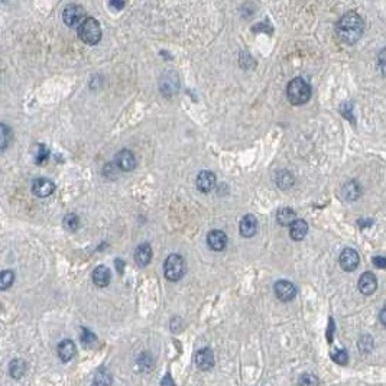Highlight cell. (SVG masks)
Segmentation results:
<instances>
[{
	"label": "cell",
	"instance_id": "obj_1",
	"mask_svg": "<svg viewBox=\"0 0 386 386\" xmlns=\"http://www.w3.org/2000/svg\"><path fill=\"white\" fill-rule=\"evenodd\" d=\"M363 29H365V23L362 16L356 12H349L339 19L336 25V34L344 44L353 45L362 38Z\"/></svg>",
	"mask_w": 386,
	"mask_h": 386
},
{
	"label": "cell",
	"instance_id": "obj_2",
	"mask_svg": "<svg viewBox=\"0 0 386 386\" xmlns=\"http://www.w3.org/2000/svg\"><path fill=\"white\" fill-rule=\"evenodd\" d=\"M287 96L289 103H292L294 106L306 104L307 101L311 99V87L306 80L294 78L288 84Z\"/></svg>",
	"mask_w": 386,
	"mask_h": 386
},
{
	"label": "cell",
	"instance_id": "obj_3",
	"mask_svg": "<svg viewBox=\"0 0 386 386\" xmlns=\"http://www.w3.org/2000/svg\"><path fill=\"white\" fill-rule=\"evenodd\" d=\"M78 36L82 42L89 45L99 44L101 39V27H100L99 20L94 18H86V20L78 27Z\"/></svg>",
	"mask_w": 386,
	"mask_h": 386
},
{
	"label": "cell",
	"instance_id": "obj_4",
	"mask_svg": "<svg viewBox=\"0 0 386 386\" xmlns=\"http://www.w3.org/2000/svg\"><path fill=\"white\" fill-rule=\"evenodd\" d=\"M163 272L168 281H180L185 273V261L181 255H170L163 263Z\"/></svg>",
	"mask_w": 386,
	"mask_h": 386
},
{
	"label": "cell",
	"instance_id": "obj_5",
	"mask_svg": "<svg viewBox=\"0 0 386 386\" xmlns=\"http://www.w3.org/2000/svg\"><path fill=\"white\" fill-rule=\"evenodd\" d=\"M84 15H86V12H84V9L81 8L80 5H68V6L64 9L63 13L64 23L70 27H80L81 23L86 20V19H84Z\"/></svg>",
	"mask_w": 386,
	"mask_h": 386
},
{
	"label": "cell",
	"instance_id": "obj_6",
	"mask_svg": "<svg viewBox=\"0 0 386 386\" xmlns=\"http://www.w3.org/2000/svg\"><path fill=\"white\" fill-rule=\"evenodd\" d=\"M339 262H340L341 269L346 270V272H351V270H354L359 266V253H357V251L351 249V247H346V249L340 253Z\"/></svg>",
	"mask_w": 386,
	"mask_h": 386
},
{
	"label": "cell",
	"instance_id": "obj_7",
	"mask_svg": "<svg viewBox=\"0 0 386 386\" xmlns=\"http://www.w3.org/2000/svg\"><path fill=\"white\" fill-rule=\"evenodd\" d=\"M273 289H275V295L278 299L284 301V302H288L291 299H294L296 295V288L292 282L289 281H278L275 285H273Z\"/></svg>",
	"mask_w": 386,
	"mask_h": 386
},
{
	"label": "cell",
	"instance_id": "obj_8",
	"mask_svg": "<svg viewBox=\"0 0 386 386\" xmlns=\"http://www.w3.org/2000/svg\"><path fill=\"white\" fill-rule=\"evenodd\" d=\"M196 185L201 192H210L216 185V175L211 171H201L197 175Z\"/></svg>",
	"mask_w": 386,
	"mask_h": 386
},
{
	"label": "cell",
	"instance_id": "obj_9",
	"mask_svg": "<svg viewBox=\"0 0 386 386\" xmlns=\"http://www.w3.org/2000/svg\"><path fill=\"white\" fill-rule=\"evenodd\" d=\"M116 163L117 167L125 172H129V171H133L136 167V158L133 153L127 149H122L120 152L116 155Z\"/></svg>",
	"mask_w": 386,
	"mask_h": 386
},
{
	"label": "cell",
	"instance_id": "obj_10",
	"mask_svg": "<svg viewBox=\"0 0 386 386\" xmlns=\"http://www.w3.org/2000/svg\"><path fill=\"white\" fill-rule=\"evenodd\" d=\"M196 365L201 370H210L214 366V353L211 351V349L204 347L200 349L196 354Z\"/></svg>",
	"mask_w": 386,
	"mask_h": 386
},
{
	"label": "cell",
	"instance_id": "obj_11",
	"mask_svg": "<svg viewBox=\"0 0 386 386\" xmlns=\"http://www.w3.org/2000/svg\"><path fill=\"white\" fill-rule=\"evenodd\" d=\"M207 243L213 251L222 252L227 246V236L222 230H211L207 234Z\"/></svg>",
	"mask_w": 386,
	"mask_h": 386
},
{
	"label": "cell",
	"instance_id": "obj_12",
	"mask_svg": "<svg viewBox=\"0 0 386 386\" xmlns=\"http://www.w3.org/2000/svg\"><path fill=\"white\" fill-rule=\"evenodd\" d=\"M32 191L35 194L36 197L39 198H45L49 197L52 192L55 191V184L51 180H46V178H39L34 182V187H32Z\"/></svg>",
	"mask_w": 386,
	"mask_h": 386
},
{
	"label": "cell",
	"instance_id": "obj_13",
	"mask_svg": "<svg viewBox=\"0 0 386 386\" xmlns=\"http://www.w3.org/2000/svg\"><path fill=\"white\" fill-rule=\"evenodd\" d=\"M377 279L372 272H365L359 279V289L362 294L370 295L376 291Z\"/></svg>",
	"mask_w": 386,
	"mask_h": 386
},
{
	"label": "cell",
	"instance_id": "obj_14",
	"mask_svg": "<svg viewBox=\"0 0 386 386\" xmlns=\"http://www.w3.org/2000/svg\"><path fill=\"white\" fill-rule=\"evenodd\" d=\"M239 230H240V234L243 237H252L255 236L256 232H258V218L252 214H247L244 216L240 220V225H239Z\"/></svg>",
	"mask_w": 386,
	"mask_h": 386
},
{
	"label": "cell",
	"instance_id": "obj_15",
	"mask_svg": "<svg viewBox=\"0 0 386 386\" xmlns=\"http://www.w3.org/2000/svg\"><path fill=\"white\" fill-rule=\"evenodd\" d=\"M152 259V247L148 243H142L136 247L135 262L139 266H146Z\"/></svg>",
	"mask_w": 386,
	"mask_h": 386
},
{
	"label": "cell",
	"instance_id": "obj_16",
	"mask_svg": "<svg viewBox=\"0 0 386 386\" xmlns=\"http://www.w3.org/2000/svg\"><path fill=\"white\" fill-rule=\"evenodd\" d=\"M362 194V188L356 181H349L343 185L341 188V197L344 198L346 201H354L357 200Z\"/></svg>",
	"mask_w": 386,
	"mask_h": 386
},
{
	"label": "cell",
	"instance_id": "obj_17",
	"mask_svg": "<svg viewBox=\"0 0 386 386\" xmlns=\"http://www.w3.org/2000/svg\"><path fill=\"white\" fill-rule=\"evenodd\" d=\"M75 353H77V347H75L74 341L64 340L60 343V346H58V356H60V359L63 360L64 363L70 362L75 356Z\"/></svg>",
	"mask_w": 386,
	"mask_h": 386
},
{
	"label": "cell",
	"instance_id": "obj_18",
	"mask_svg": "<svg viewBox=\"0 0 386 386\" xmlns=\"http://www.w3.org/2000/svg\"><path fill=\"white\" fill-rule=\"evenodd\" d=\"M110 278H112V275H110V270H108L107 266H103V265L97 266L93 272V282L99 288L107 287L110 284Z\"/></svg>",
	"mask_w": 386,
	"mask_h": 386
},
{
	"label": "cell",
	"instance_id": "obj_19",
	"mask_svg": "<svg viewBox=\"0 0 386 386\" xmlns=\"http://www.w3.org/2000/svg\"><path fill=\"white\" fill-rule=\"evenodd\" d=\"M307 232H308V225H307L306 220H301V218H296L294 222V225L291 226V230H289V234L294 240H302L307 236Z\"/></svg>",
	"mask_w": 386,
	"mask_h": 386
},
{
	"label": "cell",
	"instance_id": "obj_20",
	"mask_svg": "<svg viewBox=\"0 0 386 386\" xmlns=\"http://www.w3.org/2000/svg\"><path fill=\"white\" fill-rule=\"evenodd\" d=\"M277 220L281 226H292L296 220L295 211L289 207H284L277 213Z\"/></svg>",
	"mask_w": 386,
	"mask_h": 386
},
{
	"label": "cell",
	"instance_id": "obj_21",
	"mask_svg": "<svg viewBox=\"0 0 386 386\" xmlns=\"http://www.w3.org/2000/svg\"><path fill=\"white\" fill-rule=\"evenodd\" d=\"M9 373L10 376L15 377V379H20V377L23 376L26 373V363H25V360H12L9 365Z\"/></svg>",
	"mask_w": 386,
	"mask_h": 386
},
{
	"label": "cell",
	"instance_id": "obj_22",
	"mask_svg": "<svg viewBox=\"0 0 386 386\" xmlns=\"http://www.w3.org/2000/svg\"><path fill=\"white\" fill-rule=\"evenodd\" d=\"M275 181H277V185H278L279 188L288 189L294 185V181L295 180H294V175L291 172L279 171L278 174H277V177H275Z\"/></svg>",
	"mask_w": 386,
	"mask_h": 386
},
{
	"label": "cell",
	"instance_id": "obj_23",
	"mask_svg": "<svg viewBox=\"0 0 386 386\" xmlns=\"http://www.w3.org/2000/svg\"><path fill=\"white\" fill-rule=\"evenodd\" d=\"M13 281H15V273L12 270H3L0 273V288L3 291H6L8 288L13 285Z\"/></svg>",
	"mask_w": 386,
	"mask_h": 386
},
{
	"label": "cell",
	"instance_id": "obj_24",
	"mask_svg": "<svg viewBox=\"0 0 386 386\" xmlns=\"http://www.w3.org/2000/svg\"><path fill=\"white\" fill-rule=\"evenodd\" d=\"M64 227L70 232H75L80 227V218L75 214H67L64 217Z\"/></svg>",
	"mask_w": 386,
	"mask_h": 386
},
{
	"label": "cell",
	"instance_id": "obj_25",
	"mask_svg": "<svg viewBox=\"0 0 386 386\" xmlns=\"http://www.w3.org/2000/svg\"><path fill=\"white\" fill-rule=\"evenodd\" d=\"M0 130H2L0 148H2V149H6V148H8V145L10 144V141H12V130L9 129V126L5 125V123H2V126H0Z\"/></svg>",
	"mask_w": 386,
	"mask_h": 386
},
{
	"label": "cell",
	"instance_id": "obj_26",
	"mask_svg": "<svg viewBox=\"0 0 386 386\" xmlns=\"http://www.w3.org/2000/svg\"><path fill=\"white\" fill-rule=\"evenodd\" d=\"M48 159V148L45 145H36L35 148V161L36 163L42 165Z\"/></svg>",
	"mask_w": 386,
	"mask_h": 386
},
{
	"label": "cell",
	"instance_id": "obj_27",
	"mask_svg": "<svg viewBox=\"0 0 386 386\" xmlns=\"http://www.w3.org/2000/svg\"><path fill=\"white\" fill-rule=\"evenodd\" d=\"M110 383H112L110 375L106 372H99L94 377V382L91 386H110Z\"/></svg>",
	"mask_w": 386,
	"mask_h": 386
},
{
	"label": "cell",
	"instance_id": "obj_28",
	"mask_svg": "<svg viewBox=\"0 0 386 386\" xmlns=\"http://www.w3.org/2000/svg\"><path fill=\"white\" fill-rule=\"evenodd\" d=\"M332 359L336 362V363H339V365H346L347 363V360H349V354H347V351L343 350V349H337V350L332 351Z\"/></svg>",
	"mask_w": 386,
	"mask_h": 386
},
{
	"label": "cell",
	"instance_id": "obj_29",
	"mask_svg": "<svg viewBox=\"0 0 386 386\" xmlns=\"http://www.w3.org/2000/svg\"><path fill=\"white\" fill-rule=\"evenodd\" d=\"M320 382H318V377L315 375H311V373H306L302 376L299 377V386H318Z\"/></svg>",
	"mask_w": 386,
	"mask_h": 386
},
{
	"label": "cell",
	"instance_id": "obj_30",
	"mask_svg": "<svg viewBox=\"0 0 386 386\" xmlns=\"http://www.w3.org/2000/svg\"><path fill=\"white\" fill-rule=\"evenodd\" d=\"M81 341L84 343V344H87V346H93L97 339H96V336L90 333L87 328H81Z\"/></svg>",
	"mask_w": 386,
	"mask_h": 386
},
{
	"label": "cell",
	"instance_id": "obj_31",
	"mask_svg": "<svg viewBox=\"0 0 386 386\" xmlns=\"http://www.w3.org/2000/svg\"><path fill=\"white\" fill-rule=\"evenodd\" d=\"M373 347V340L370 336H363L360 337L359 340V349L363 351H370V349Z\"/></svg>",
	"mask_w": 386,
	"mask_h": 386
},
{
	"label": "cell",
	"instance_id": "obj_32",
	"mask_svg": "<svg viewBox=\"0 0 386 386\" xmlns=\"http://www.w3.org/2000/svg\"><path fill=\"white\" fill-rule=\"evenodd\" d=\"M377 65H379V70L382 72V75L386 77V48H383L377 55Z\"/></svg>",
	"mask_w": 386,
	"mask_h": 386
},
{
	"label": "cell",
	"instance_id": "obj_33",
	"mask_svg": "<svg viewBox=\"0 0 386 386\" xmlns=\"http://www.w3.org/2000/svg\"><path fill=\"white\" fill-rule=\"evenodd\" d=\"M373 265L376 266V268H380V269H386V256H375L373 259Z\"/></svg>",
	"mask_w": 386,
	"mask_h": 386
},
{
	"label": "cell",
	"instance_id": "obj_34",
	"mask_svg": "<svg viewBox=\"0 0 386 386\" xmlns=\"http://www.w3.org/2000/svg\"><path fill=\"white\" fill-rule=\"evenodd\" d=\"M333 332H334V323H333V320L330 318V325H328V332H327V339H328L330 343L333 340Z\"/></svg>",
	"mask_w": 386,
	"mask_h": 386
},
{
	"label": "cell",
	"instance_id": "obj_35",
	"mask_svg": "<svg viewBox=\"0 0 386 386\" xmlns=\"http://www.w3.org/2000/svg\"><path fill=\"white\" fill-rule=\"evenodd\" d=\"M379 318H380V323L386 327V306L382 308V311H380V314H379Z\"/></svg>",
	"mask_w": 386,
	"mask_h": 386
},
{
	"label": "cell",
	"instance_id": "obj_36",
	"mask_svg": "<svg viewBox=\"0 0 386 386\" xmlns=\"http://www.w3.org/2000/svg\"><path fill=\"white\" fill-rule=\"evenodd\" d=\"M110 6H112V8H116V9H120V8H123V6H125V3H123V2H119V3L112 2V3H110Z\"/></svg>",
	"mask_w": 386,
	"mask_h": 386
}]
</instances>
